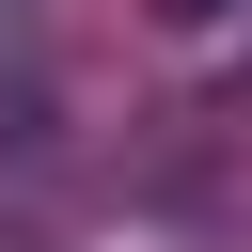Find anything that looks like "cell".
<instances>
[{"label":"cell","mask_w":252,"mask_h":252,"mask_svg":"<svg viewBox=\"0 0 252 252\" xmlns=\"http://www.w3.org/2000/svg\"><path fill=\"white\" fill-rule=\"evenodd\" d=\"M173 16H236V0H173Z\"/></svg>","instance_id":"1"}]
</instances>
